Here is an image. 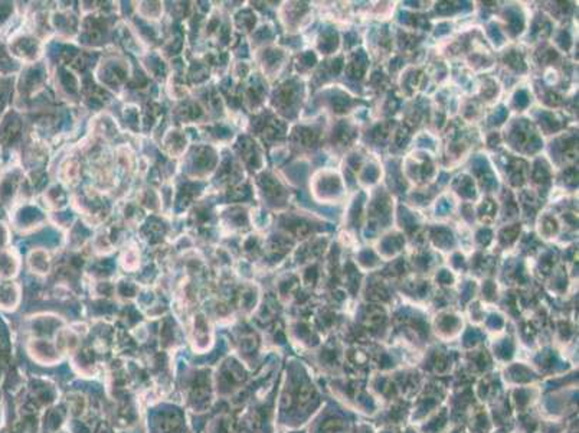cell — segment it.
Here are the masks:
<instances>
[{"mask_svg":"<svg viewBox=\"0 0 579 433\" xmlns=\"http://www.w3.org/2000/svg\"><path fill=\"white\" fill-rule=\"evenodd\" d=\"M6 241H8V233H6V228L3 227V224H0V246H3Z\"/></svg>","mask_w":579,"mask_h":433,"instance_id":"cell-1","label":"cell"}]
</instances>
